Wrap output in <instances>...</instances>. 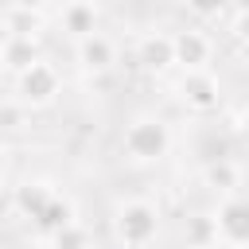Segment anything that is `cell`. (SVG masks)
<instances>
[{
	"label": "cell",
	"mask_w": 249,
	"mask_h": 249,
	"mask_svg": "<svg viewBox=\"0 0 249 249\" xmlns=\"http://www.w3.org/2000/svg\"><path fill=\"white\" fill-rule=\"evenodd\" d=\"M124 152L132 160H160L167 152V128L152 117H140L124 128Z\"/></svg>",
	"instance_id": "2"
},
{
	"label": "cell",
	"mask_w": 249,
	"mask_h": 249,
	"mask_svg": "<svg viewBox=\"0 0 249 249\" xmlns=\"http://www.w3.org/2000/svg\"><path fill=\"white\" fill-rule=\"evenodd\" d=\"M237 179H241V171H237V167H233V163H230L226 156H218V160H214V163L206 167V183H210V187L233 191V187H237Z\"/></svg>",
	"instance_id": "13"
},
{
	"label": "cell",
	"mask_w": 249,
	"mask_h": 249,
	"mask_svg": "<svg viewBox=\"0 0 249 249\" xmlns=\"http://www.w3.org/2000/svg\"><path fill=\"white\" fill-rule=\"evenodd\" d=\"M156 230H160L156 206H148V202H124V206H121V214H117V237H121L128 249L148 245V241L156 237Z\"/></svg>",
	"instance_id": "1"
},
{
	"label": "cell",
	"mask_w": 249,
	"mask_h": 249,
	"mask_svg": "<svg viewBox=\"0 0 249 249\" xmlns=\"http://www.w3.org/2000/svg\"><path fill=\"white\" fill-rule=\"evenodd\" d=\"M210 245H218V226H214V218H206V214L191 218V222H187V249H210Z\"/></svg>",
	"instance_id": "12"
},
{
	"label": "cell",
	"mask_w": 249,
	"mask_h": 249,
	"mask_svg": "<svg viewBox=\"0 0 249 249\" xmlns=\"http://www.w3.org/2000/svg\"><path fill=\"white\" fill-rule=\"evenodd\" d=\"M179 93H183V101L191 109H214L218 105V82H214V74L206 66L202 70H187L183 82H179Z\"/></svg>",
	"instance_id": "5"
},
{
	"label": "cell",
	"mask_w": 249,
	"mask_h": 249,
	"mask_svg": "<svg viewBox=\"0 0 249 249\" xmlns=\"http://www.w3.org/2000/svg\"><path fill=\"white\" fill-rule=\"evenodd\" d=\"M35 222H39L43 230H62V226L70 222V202H62V198L54 195V198H51V202L43 206V214H39Z\"/></svg>",
	"instance_id": "14"
},
{
	"label": "cell",
	"mask_w": 249,
	"mask_h": 249,
	"mask_svg": "<svg viewBox=\"0 0 249 249\" xmlns=\"http://www.w3.org/2000/svg\"><path fill=\"white\" fill-rule=\"evenodd\" d=\"M171 47H175V62L183 70H202L206 58H210V39L198 35V31H179L171 35Z\"/></svg>",
	"instance_id": "6"
},
{
	"label": "cell",
	"mask_w": 249,
	"mask_h": 249,
	"mask_svg": "<svg viewBox=\"0 0 249 249\" xmlns=\"http://www.w3.org/2000/svg\"><path fill=\"white\" fill-rule=\"evenodd\" d=\"M51 198H54V195H51V187H43V183H23V187L16 191V202H19V210H23L27 218H39Z\"/></svg>",
	"instance_id": "10"
},
{
	"label": "cell",
	"mask_w": 249,
	"mask_h": 249,
	"mask_svg": "<svg viewBox=\"0 0 249 249\" xmlns=\"http://www.w3.org/2000/svg\"><path fill=\"white\" fill-rule=\"evenodd\" d=\"M140 62L148 70H167L175 62V47H171V35H148L140 43Z\"/></svg>",
	"instance_id": "8"
},
{
	"label": "cell",
	"mask_w": 249,
	"mask_h": 249,
	"mask_svg": "<svg viewBox=\"0 0 249 249\" xmlns=\"http://www.w3.org/2000/svg\"><path fill=\"white\" fill-rule=\"evenodd\" d=\"M39 58V51H35V43L31 39H19V35H12L8 39V47H4V62H8V70H27L31 62Z\"/></svg>",
	"instance_id": "11"
},
{
	"label": "cell",
	"mask_w": 249,
	"mask_h": 249,
	"mask_svg": "<svg viewBox=\"0 0 249 249\" xmlns=\"http://www.w3.org/2000/svg\"><path fill=\"white\" fill-rule=\"evenodd\" d=\"M226 4H230V0H187V8L198 12V16H218Z\"/></svg>",
	"instance_id": "17"
},
{
	"label": "cell",
	"mask_w": 249,
	"mask_h": 249,
	"mask_svg": "<svg viewBox=\"0 0 249 249\" xmlns=\"http://www.w3.org/2000/svg\"><path fill=\"white\" fill-rule=\"evenodd\" d=\"M58 93V70L43 58H35L27 70H19V101L23 105H47Z\"/></svg>",
	"instance_id": "3"
},
{
	"label": "cell",
	"mask_w": 249,
	"mask_h": 249,
	"mask_svg": "<svg viewBox=\"0 0 249 249\" xmlns=\"http://www.w3.org/2000/svg\"><path fill=\"white\" fill-rule=\"evenodd\" d=\"M233 35L241 43H249V12H237V23H233Z\"/></svg>",
	"instance_id": "18"
},
{
	"label": "cell",
	"mask_w": 249,
	"mask_h": 249,
	"mask_svg": "<svg viewBox=\"0 0 249 249\" xmlns=\"http://www.w3.org/2000/svg\"><path fill=\"white\" fill-rule=\"evenodd\" d=\"M237 132L249 140V113H241V121H237Z\"/></svg>",
	"instance_id": "20"
},
{
	"label": "cell",
	"mask_w": 249,
	"mask_h": 249,
	"mask_svg": "<svg viewBox=\"0 0 249 249\" xmlns=\"http://www.w3.org/2000/svg\"><path fill=\"white\" fill-rule=\"evenodd\" d=\"M54 249H86V230L66 222L62 230H54Z\"/></svg>",
	"instance_id": "16"
},
{
	"label": "cell",
	"mask_w": 249,
	"mask_h": 249,
	"mask_svg": "<svg viewBox=\"0 0 249 249\" xmlns=\"http://www.w3.org/2000/svg\"><path fill=\"white\" fill-rule=\"evenodd\" d=\"M8 27H12V35L31 39V35H35V27H39V16H35V12H27V8H16V12L8 16Z\"/></svg>",
	"instance_id": "15"
},
{
	"label": "cell",
	"mask_w": 249,
	"mask_h": 249,
	"mask_svg": "<svg viewBox=\"0 0 249 249\" xmlns=\"http://www.w3.org/2000/svg\"><path fill=\"white\" fill-rule=\"evenodd\" d=\"M230 4H233L237 12H249V0H230Z\"/></svg>",
	"instance_id": "21"
},
{
	"label": "cell",
	"mask_w": 249,
	"mask_h": 249,
	"mask_svg": "<svg viewBox=\"0 0 249 249\" xmlns=\"http://www.w3.org/2000/svg\"><path fill=\"white\" fill-rule=\"evenodd\" d=\"M62 27H66L74 39L93 35V27H97V8H93V4H70V8L62 12Z\"/></svg>",
	"instance_id": "9"
},
{
	"label": "cell",
	"mask_w": 249,
	"mask_h": 249,
	"mask_svg": "<svg viewBox=\"0 0 249 249\" xmlns=\"http://www.w3.org/2000/svg\"><path fill=\"white\" fill-rule=\"evenodd\" d=\"M78 62H82V70H89V74H101V70H109L113 62H117V51H113V43L105 39V35H86V39H78Z\"/></svg>",
	"instance_id": "7"
},
{
	"label": "cell",
	"mask_w": 249,
	"mask_h": 249,
	"mask_svg": "<svg viewBox=\"0 0 249 249\" xmlns=\"http://www.w3.org/2000/svg\"><path fill=\"white\" fill-rule=\"evenodd\" d=\"M218 241L226 245H245L249 241V198H226L214 214Z\"/></svg>",
	"instance_id": "4"
},
{
	"label": "cell",
	"mask_w": 249,
	"mask_h": 249,
	"mask_svg": "<svg viewBox=\"0 0 249 249\" xmlns=\"http://www.w3.org/2000/svg\"><path fill=\"white\" fill-rule=\"evenodd\" d=\"M12 8H27V12H35V8H43V0H12Z\"/></svg>",
	"instance_id": "19"
}]
</instances>
